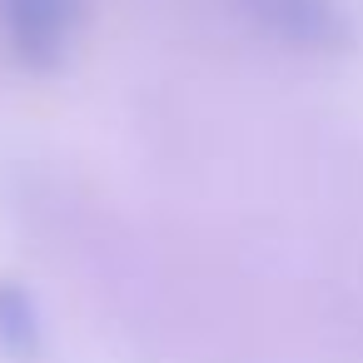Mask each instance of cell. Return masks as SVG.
<instances>
[{"instance_id":"obj_1","label":"cell","mask_w":363,"mask_h":363,"mask_svg":"<svg viewBox=\"0 0 363 363\" xmlns=\"http://www.w3.org/2000/svg\"><path fill=\"white\" fill-rule=\"evenodd\" d=\"M80 26V0H0V30L30 65H50Z\"/></svg>"},{"instance_id":"obj_2","label":"cell","mask_w":363,"mask_h":363,"mask_svg":"<svg viewBox=\"0 0 363 363\" xmlns=\"http://www.w3.org/2000/svg\"><path fill=\"white\" fill-rule=\"evenodd\" d=\"M254 11H264L269 21H279L289 35L313 40V35H333V16L323 0H259Z\"/></svg>"}]
</instances>
